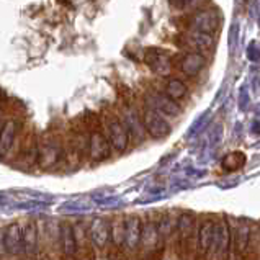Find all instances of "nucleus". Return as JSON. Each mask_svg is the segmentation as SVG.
Masks as SVG:
<instances>
[{
	"instance_id": "f257e3e1",
	"label": "nucleus",
	"mask_w": 260,
	"mask_h": 260,
	"mask_svg": "<svg viewBox=\"0 0 260 260\" xmlns=\"http://www.w3.org/2000/svg\"><path fill=\"white\" fill-rule=\"evenodd\" d=\"M64 141L56 135H44L38 139V167L41 170H51L61 167L64 162Z\"/></svg>"
},
{
	"instance_id": "f03ea898",
	"label": "nucleus",
	"mask_w": 260,
	"mask_h": 260,
	"mask_svg": "<svg viewBox=\"0 0 260 260\" xmlns=\"http://www.w3.org/2000/svg\"><path fill=\"white\" fill-rule=\"evenodd\" d=\"M103 133L107 135L111 149L113 152H116L118 155L124 154L126 151L129 149L131 144V135L128 128L124 126V123L121 121V118L118 115H107L105 120H103Z\"/></svg>"
},
{
	"instance_id": "7ed1b4c3",
	"label": "nucleus",
	"mask_w": 260,
	"mask_h": 260,
	"mask_svg": "<svg viewBox=\"0 0 260 260\" xmlns=\"http://www.w3.org/2000/svg\"><path fill=\"white\" fill-rule=\"evenodd\" d=\"M111 155H113V149L107 135L103 133V128L92 126L87 136V160H90L92 164H100L111 159Z\"/></svg>"
},
{
	"instance_id": "20e7f679",
	"label": "nucleus",
	"mask_w": 260,
	"mask_h": 260,
	"mask_svg": "<svg viewBox=\"0 0 260 260\" xmlns=\"http://www.w3.org/2000/svg\"><path fill=\"white\" fill-rule=\"evenodd\" d=\"M231 246H233V234H231V228L228 224V219L222 218L214 221L213 242L206 260H228Z\"/></svg>"
},
{
	"instance_id": "39448f33",
	"label": "nucleus",
	"mask_w": 260,
	"mask_h": 260,
	"mask_svg": "<svg viewBox=\"0 0 260 260\" xmlns=\"http://www.w3.org/2000/svg\"><path fill=\"white\" fill-rule=\"evenodd\" d=\"M166 242L157 231L154 219H146L143 222V236H141V246H139V257L143 260H152L155 255H160L164 250Z\"/></svg>"
},
{
	"instance_id": "423d86ee",
	"label": "nucleus",
	"mask_w": 260,
	"mask_h": 260,
	"mask_svg": "<svg viewBox=\"0 0 260 260\" xmlns=\"http://www.w3.org/2000/svg\"><path fill=\"white\" fill-rule=\"evenodd\" d=\"M233 241L237 250V255L242 260H252L257 250H255V231L249 221L246 219L237 221Z\"/></svg>"
},
{
	"instance_id": "0eeeda50",
	"label": "nucleus",
	"mask_w": 260,
	"mask_h": 260,
	"mask_svg": "<svg viewBox=\"0 0 260 260\" xmlns=\"http://www.w3.org/2000/svg\"><path fill=\"white\" fill-rule=\"evenodd\" d=\"M143 218L138 214L124 216V241H123V255L124 257H139L141 236H143Z\"/></svg>"
},
{
	"instance_id": "6e6552de",
	"label": "nucleus",
	"mask_w": 260,
	"mask_h": 260,
	"mask_svg": "<svg viewBox=\"0 0 260 260\" xmlns=\"http://www.w3.org/2000/svg\"><path fill=\"white\" fill-rule=\"evenodd\" d=\"M197 234V224H195V216L191 213H182L177 216V226H175V241L178 246V252L185 257L190 252V247L193 241H195Z\"/></svg>"
},
{
	"instance_id": "1a4fd4ad",
	"label": "nucleus",
	"mask_w": 260,
	"mask_h": 260,
	"mask_svg": "<svg viewBox=\"0 0 260 260\" xmlns=\"http://www.w3.org/2000/svg\"><path fill=\"white\" fill-rule=\"evenodd\" d=\"M21 123L15 118H9L0 126V159L13 157L18 149Z\"/></svg>"
},
{
	"instance_id": "9d476101",
	"label": "nucleus",
	"mask_w": 260,
	"mask_h": 260,
	"mask_svg": "<svg viewBox=\"0 0 260 260\" xmlns=\"http://www.w3.org/2000/svg\"><path fill=\"white\" fill-rule=\"evenodd\" d=\"M13 167L20 170H31L38 167V139L35 136H26L20 143L17 152L13 154Z\"/></svg>"
},
{
	"instance_id": "9b49d317",
	"label": "nucleus",
	"mask_w": 260,
	"mask_h": 260,
	"mask_svg": "<svg viewBox=\"0 0 260 260\" xmlns=\"http://www.w3.org/2000/svg\"><path fill=\"white\" fill-rule=\"evenodd\" d=\"M141 121H143L146 136L152 139H164L172 133V126L166 120V116L147 107H144L143 113H141Z\"/></svg>"
},
{
	"instance_id": "f8f14e48",
	"label": "nucleus",
	"mask_w": 260,
	"mask_h": 260,
	"mask_svg": "<svg viewBox=\"0 0 260 260\" xmlns=\"http://www.w3.org/2000/svg\"><path fill=\"white\" fill-rule=\"evenodd\" d=\"M4 246L7 258H23V224L20 221L4 228Z\"/></svg>"
},
{
	"instance_id": "ddd939ff",
	"label": "nucleus",
	"mask_w": 260,
	"mask_h": 260,
	"mask_svg": "<svg viewBox=\"0 0 260 260\" xmlns=\"http://www.w3.org/2000/svg\"><path fill=\"white\" fill-rule=\"evenodd\" d=\"M87 233L96 255L110 249V221L107 218L92 219L90 224L87 226Z\"/></svg>"
},
{
	"instance_id": "4468645a",
	"label": "nucleus",
	"mask_w": 260,
	"mask_h": 260,
	"mask_svg": "<svg viewBox=\"0 0 260 260\" xmlns=\"http://www.w3.org/2000/svg\"><path fill=\"white\" fill-rule=\"evenodd\" d=\"M41 258V241L38 221L28 219L23 224V260Z\"/></svg>"
},
{
	"instance_id": "2eb2a0df",
	"label": "nucleus",
	"mask_w": 260,
	"mask_h": 260,
	"mask_svg": "<svg viewBox=\"0 0 260 260\" xmlns=\"http://www.w3.org/2000/svg\"><path fill=\"white\" fill-rule=\"evenodd\" d=\"M144 105L154 111H157L162 116H178L180 115V107L178 103L170 100L166 93L160 92H149L144 96Z\"/></svg>"
},
{
	"instance_id": "dca6fc26",
	"label": "nucleus",
	"mask_w": 260,
	"mask_h": 260,
	"mask_svg": "<svg viewBox=\"0 0 260 260\" xmlns=\"http://www.w3.org/2000/svg\"><path fill=\"white\" fill-rule=\"evenodd\" d=\"M213 234H214V219L213 218H205L198 224L197 234H195L197 257L200 260H206L208 258V252H210L211 242H213Z\"/></svg>"
},
{
	"instance_id": "f3484780",
	"label": "nucleus",
	"mask_w": 260,
	"mask_h": 260,
	"mask_svg": "<svg viewBox=\"0 0 260 260\" xmlns=\"http://www.w3.org/2000/svg\"><path fill=\"white\" fill-rule=\"evenodd\" d=\"M59 257L62 260H79L74 226L71 222L59 224Z\"/></svg>"
},
{
	"instance_id": "a211bd4d",
	"label": "nucleus",
	"mask_w": 260,
	"mask_h": 260,
	"mask_svg": "<svg viewBox=\"0 0 260 260\" xmlns=\"http://www.w3.org/2000/svg\"><path fill=\"white\" fill-rule=\"evenodd\" d=\"M144 62L149 66V69L159 76H169L172 69V59L164 49L149 48L144 53Z\"/></svg>"
},
{
	"instance_id": "6ab92c4d",
	"label": "nucleus",
	"mask_w": 260,
	"mask_h": 260,
	"mask_svg": "<svg viewBox=\"0 0 260 260\" xmlns=\"http://www.w3.org/2000/svg\"><path fill=\"white\" fill-rule=\"evenodd\" d=\"M74 226V236H76V244H77V257L79 260H95L96 254L92 247L90 237L87 233V224L85 222H76Z\"/></svg>"
},
{
	"instance_id": "aec40b11",
	"label": "nucleus",
	"mask_w": 260,
	"mask_h": 260,
	"mask_svg": "<svg viewBox=\"0 0 260 260\" xmlns=\"http://www.w3.org/2000/svg\"><path fill=\"white\" fill-rule=\"evenodd\" d=\"M121 121L124 123V126L128 128L129 135H131V141H136V143H143L146 139V131L143 121H141V115L133 107H124L123 113L120 115Z\"/></svg>"
},
{
	"instance_id": "412c9836",
	"label": "nucleus",
	"mask_w": 260,
	"mask_h": 260,
	"mask_svg": "<svg viewBox=\"0 0 260 260\" xmlns=\"http://www.w3.org/2000/svg\"><path fill=\"white\" fill-rule=\"evenodd\" d=\"M219 25V15L216 10H203L193 15L190 20L191 31H200V33H208L211 35Z\"/></svg>"
},
{
	"instance_id": "4be33fe9",
	"label": "nucleus",
	"mask_w": 260,
	"mask_h": 260,
	"mask_svg": "<svg viewBox=\"0 0 260 260\" xmlns=\"http://www.w3.org/2000/svg\"><path fill=\"white\" fill-rule=\"evenodd\" d=\"M123 241H124V216H115L110 221V254L123 255Z\"/></svg>"
},
{
	"instance_id": "5701e85b",
	"label": "nucleus",
	"mask_w": 260,
	"mask_h": 260,
	"mask_svg": "<svg viewBox=\"0 0 260 260\" xmlns=\"http://www.w3.org/2000/svg\"><path fill=\"white\" fill-rule=\"evenodd\" d=\"M205 66H206V57L202 53H187L178 61V69L188 77L198 76L203 71Z\"/></svg>"
},
{
	"instance_id": "b1692460",
	"label": "nucleus",
	"mask_w": 260,
	"mask_h": 260,
	"mask_svg": "<svg viewBox=\"0 0 260 260\" xmlns=\"http://www.w3.org/2000/svg\"><path fill=\"white\" fill-rule=\"evenodd\" d=\"M185 44L193 49V53H200V51H206L213 46V36L208 33L190 31L185 36Z\"/></svg>"
},
{
	"instance_id": "393cba45",
	"label": "nucleus",
	"mask_w": 260,
	"mask_h": 260,
	"mask_svg": "<svg viewBox=\"0 0 260 260\" xmlns=\"http://www.w3.org/2000/svg\"><path fill=\"white\" fill-rule=\"evenodd\" d=\"M155 226H157V231L162 237V241L166 242L169 237H172L175 233L177 218H174L172 214H169V213H164L157 218V221H155Z\"/></svg>"
},
{
	"instance_id": "a878e982",
	"label": "nucleus",
	"mask_w": 260,
	"mask_h": 260,
	"mask_svg": "<svg viewBox=\"0 0 260 260\" xmlns=\"http://www.w3.org/2000/svg\"><path fill=\"white\" fill-rule=\"evenodd\" d=\"M187 92L188 88L187 85H185L180 79H169L167 84H166V95L169 96L170 100L174 102H180L182 99H185L187 96Z\"/></svg>"
},
{
	"instance_id": "bb28decb",
	"label": "nucleus",
	"mask_w": 260,
	"mask_h": 260,
	"mask_svg": "<svg viewBox=\"0 0 260 260\" xmlns=\"http://www.w3.org/2000/svg\"><path fill=\"white\" fill-rule=\"evenodd\" d=\"M244 164H246V155L242 152H231L222 159L221 167L224 169L226 172H236V170H239Z\"/></svg>"
},
{
	"instance_id": "cd10ccee",
	"label": "nucleus",
	"mask_w": 260,
	"mask_h": 260,
	"mask_svg": "<svg viewBox=\"0 0 260 260\" xmlns=\"http://www.w3.org/2000/svg\"><path fill=\"white\" fill-rule=\"evenodd\" d=\"M170 5L174 7V9H178V10H191V9H198V7H202L206 0H169Z\"/></svg>"
},
{
	"instance_id": "c85d7f7f",
	"label": "nucleus",
	"mask_w": 260,
	"mask_h": 260,
	"mask_svg": "<svg viewBox=\"0 0 260 260\" xmlns=\"http://www.w3.org/2000/svg\"><path fill=\"white\" fill-rule=\"evenodd\" d=\"M247 59L252 62H260V44L257 41H250L247 46Z\"/></svg>"
},
{
	"instance_id": "c756f323",
	"label": "nucleus",
	"mask_w": 260,
	"mask_h": 260,
	"mask_svg": "<svg viewBox=\"0 0 260 260\" xmlns=\"http://www.w3.org/2000/svg\"><path fill=\"white\" fill-rule=\"evenodd\" d=\"M5 246H4V228H0V260H5Z\"/></svg>"
},
{
	"instance_id": "7c9ffc66",
	"label": "nucleus",
	"mask_w": 260,
	"mask_h": 260,
	"mask_svg": "<svg viewBox=\"0 0 260 260\" xmlns=\"http://www.w3.org/2000/svg\"><path fill=\"white\" fill-rule=\"evenodd\" d=\"M246 105H247V93H246V88H242L241 90V107L246 108Z\"/></svg>"
},
{
	"instance_id": "2f4dec72",
	"label": "nucleus",
	"mask_w": 260,
	"mask_h": 260,
	"mask_svg": "<svg viewBox=\"0 0 260 260\" xmlns=\"http://www.w3.org/2000/svg\"><path fill=\"white\" fill-rule=\"evenodd\" d=\"M252 129H254V133H260V121H255L252 124Z\"/></svg>"
},
{
	"instance_id": "473e14b6",
	"label": "nucleus",
	"mask_w": 260,
	"mask_h": 260,
	"mask_svg": "<svg viewBox=\"0 0 260 260\" xmlns=\"http://www.w3.org/2000/svg\"><path fill=\"white\" fill-rule=\"evenodd\" d=\"M0 118H2V108H0Z\"/></svg>"
}]
</instances>
